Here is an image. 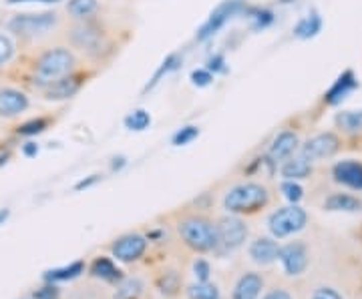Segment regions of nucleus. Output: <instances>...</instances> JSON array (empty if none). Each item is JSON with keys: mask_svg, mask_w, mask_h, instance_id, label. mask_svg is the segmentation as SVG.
I'll return each instance as SVG.
<instances>
[{"mask_svg": "<svg viewBox=\"0 0 362 299\" xmlns=\"http://www.w3.org/2000/svg\"><path fill=\"white\" fill-rule=\"evenodd\" d=\"M270 201V193L264 185L259 183H242L235 185L223 197V207L230 213H254L266 207Z\"/></svg>", "mask_w": 362, "mask_h": 299, "instance_id": "1", "label": "nucleus"}, {"mask_svg": "<svg viewBox=\"0 0 362 299\" xmlns=\"http://www.w3.org/2000/svg\"><path fill=\"white\" fill-rule=\"evenodd\" d=\"M181 239L194 251H214L218 249V227L204 217H187L177 225Z\"/></svg>", "mask_w": 362, "mask_h": 299, "instance_id": "2", "label": "nucleus"}, {"mask_svg": "<svg viewBox=\"0 0 362 299\" xmlns=\"http://www.w3.org/2000/svg\"><path fill=\"white\" fill-rule=\"evenodd\" d=\"M73 68H75V54L69 49L57 47V49H51L40 56L37 68H35V77L40 85L47 87L49 83L69 77Z\"/></svg>", "mask_w": 362, "mask_h": 299, "instance_id": "3", "label": "nucleus"}, {"mask_svg": "<svg viewBox=\"0 0 362 299\" xmlns=\"http://www.w3.org/2000/svg\"><path fill=\"white\" fill-rule=\"evenodd\" d=\"M59 25V16L54 13H26V14H14L8 20V30L14 32L21 39H42L49 32L54 30V26Z\"/></svg>", "mask_w": 362, "mask_h": 299, "instance_id": "4", "label": "nucleus"}, {"mask_svg": "<svg viewBox=\"0 0 362 299\" xmlns=\"http://www.w3.org/2000/svg\"><path fill=\"white\" fill-rule=\"evenodd\" d=\"M308 221L306 211L298 205H290V207L278 209L276 213H272L268 219V227L274 237L284 239L288 235L296 233L300 229H304V225Z\"/></svg>", "mask_w": 362, "mask_h": 299, "instance_id": "5", "label": "nucleus"}, {"mask_svg": "<svg viewBox=\"0 0 362 299\" xmlns=\"http://www.w3.org/2000/svg\"><path fill=\"white\" fill-rule=\"evenodd\" d=\"M242 11H246V4L242 2V0H226V2H221L220 6L211 13V16L207 18V23L202 28H199V32H197V40H207L211 39L214 35H218L220 32V28L230 18H233L235 14H240Z\"/></svg>", "mask_w": 362, "mask_h": 299, "instance_id": "6", "label": "nucleus"}, {"mask_svg": "<svg viewBox=\"0 0 362 299\" xmlns=\"http://www.w3.org/2000/svg\"><path fill=\"white\" fill-rule=\"evenodd\" d=\"M216 227H218V249L221 251H233L246 241V223L238 217H223Z\"/></svg>", "mask_w": 362, "mask_h": 299, "instance_id": "7", "label": "nucleus"}, {"mask_svg": "<svg viewBox=\"0 0 362 299\" xmlns=\"http://www.w3.org/2000/svg\"><path fill=\"white\" fill-rule=\"evenodd\" d=\"M71 40L73 44L87 54H101L105 49V35L97 26L89 23H81L71 30Z\"/></svg>", "mask_w": 362, "mask_h": 299, "instance_id": "8", "label": "nucleus"}, {"mask_svg": "<svg viewBox=\"0 0 362 299\" xmlns=\"http://www.w3.org/2000/svg\"><path fill=\"white\" fill-rule=\"evenodd\" d=\"M338 147H340V141H338V137L334 133H320V135L312 137V139H308L304 143L300 155L304 157L306 161L314 163V161L328 159V157L334 155L338 151Z\"/></svg>", "mask_w": 362, "mask_h": 299, "instance_id": "9", "label": "nucleus"}, {"mask_svg": "<svg viewBox=\"0 0 362 299\" xmlns=\"http://www.w3.org/2000/svg\"><path fill=\"white\" fill-rule=\"evenodd\" d=\"M147 249V239L141 235H123L113 243V257L123 263L137 261Z\"/></svg>", "mask_w": 362, "mask_h": 299, "instance_id": "10", "label": "nucleus"}, {"mask_svg": "<svg viewBox=\"0 0 362 299\" xmlns=\"http://www.w3.org/2000/svg\"><path fill=\"white\" fill-rule=\"evenodd\" d=\"M278 260L282 261L284 271L288 275L304 274L308 267V253L302 243H288L284 248H280Z\"/></svg>", "mask_w": 362, "mask_h": 299, "instance_id": "11", "label": "nucleus"}, {"mask_svg": "<svg viewBox=\"0 0 362 299\" xmlns=\"http://www.w3.org/2000/svg\"><path fill=\"white\" fill-rule=\"evenodd\" d=\"M28 97L16 89H0V117H18L28 109Z\"/></svg>", "mask_w": 362, "mask_h": 299, "instance_id": "12", "label": "nucleus"}, {"mask_svg": "<svg viewBox=\"0 0 362 299\" xmlns=\"http://www.w3.org/2000/svg\"><path fill=\"white\" fill-rule=\"evenodd\" d=\"M334 179L350 189L362 191V163L358 161H342L334 165Z\"/></svg>", "mask_w": 362, "mask_h": 299, "instance_id": "13", "label": "nucleus"}, {"mask_svg": "<svg viewBox=\"0 0 362 299\" xmlns=\"http://www.w3.org/2000/svg\"><path fill=\"white\" fill-rule=\"evenodd\" d=\"M298 149V135L292 130H282L270 145V159L272 161H286L294 155Z\"/></svg>", "mask_w": 362, "mask_h": 299, "instance_id": "14", "label": "nucleus"}, {"mask_svg": "<svg viewBox=\"0 0 362 299\" xmlns=\"http://www.w3.org/2000/svg\"><path fill=\"white\" fill-rule=\"evenodd\" d=\"M278 253H280V245L270 237H259L250 245V257L259 265H268L272 261H276Z\"/></svg>", "mask_w": 362, "mask_h": 299, "instance_id": "15", "label": "nucleus"}, {"mask_svg": "<svg viewBox=\"0 0 362 299\" xmlns=\"http://www.w3.org/2000/svg\"><path fill=\"white\" fill-rule=\"evenodd\" d=\"M262 287H264V279L258 274L242 275L233 287L232 299H258Z\"/></svg>", "mask_w": 362, "mask_h": 299, "instance_id": "16", "label": "nucleus"}, {"mask_svg": "<svg viewBox=\"0 0 362 299\" xmlns=\"http://www.w3.org/2000/svg\"><path fill=\"white\" fill-rule=\"evenodd\" d=\"M78 91V80L73 77H65L54 80V83H49L45 87V97L49 101H65V99H71L75 92Z\"/></svg>", "mask_w": 362, "mask_h": 299, "instance_id": "17", "label": "nucleus"}, {"mask_svg": "<svg viewBox=\"0 0 362 299\" xmlns=\"http://www.w3.org/2000/svg\"><path fill=\"white\" fill-rule=\"evenodd\" d=\"M354 89H356V78L352 75V71H346L338 77L337 83L332 85V89L326 92V103L338 104L342 99H346Z\"/></svg>", "mask_w": 362, "mask_h": 299, "instance_id": "18", "label": "nucleus"}, {"mask_svg": "<svg viewBox=\"0 0 362 299\" xmlns=\"http://www.w3.org/2000/svg\"><path fill=\"white\" fill-rule=\"evenodd\" d=\"M312 173V163L306 161L302 155L290 157L286 159V163L282 165V177H286L288 181H296V179H306Z\"/></svg>", "mask_w": 362, "mask_h": 299, "instance_id": "19", "label": "nucleus"}, {"mask_svg": "<svg viewBox=\"0 0 362 299\" xmlns=\"http://www.w3.org/2000/svg\"><path fill=\"white\" fill-rule=\"evenodd\" d=\"M320 28H322V18L318 16V13H312L298 23L294 35L298 39H312L320 32Z\"/></svg>", "mask_w": 362, "mask_h": 299, "instance_id": "20", "label": "nucleus"}, {"mask_svg": "<svg viewBox=\"0 0 362 299\" xmlns=\"http://www.w3.org/2000/svg\"><path fill=\"white\" fill-rule=\"evenodd\" d=\"M324 205L330 211H361L362 207V203L356 197L346 195V193H334V195L326 199Z\"/></svg>", "mask_w": 362, "mask_h": 299, "instance_id": "21", "label": "nucleus"}, {"mask_svg": "<svg viewBox=\"0 0 362 299\" xmlns=\"http://www.w3.org/2000/svg\"><path fill=\"white\" fill-rule=\"evenodd\" d=\"M99 2L97 0H69V14L77 20H87L97 13Z\"/></svg>", "mask_w": 362, "mask_h": 299, "instance_id": "22", "label": "nucleus"}, {"mask_svg": "<svg viewBox=\"0 0 362 299\" xmlns=\"http://www.w3.org/2000/svg\"><path fill=\"white\" fill-rule=\"evenodd\" d=\"M338 129L344 133H362V111H342L337 115Z\"/></svg>", "mask_w": 362, "mask_h": 299, "instance_id": "23", "label": "nucleus"}, {"mask_svg": "<svg viewBox=\"0 0 362 299\" xmlns=\"http://www.w3.org/2000/svg\"><path fill=\"white\" fill-rule=\"evenodd\" d=\"M83 271H85V265H83L81 261H75V263H71V265H66V267H59V269L47 271L45 279H47V281H66V279H75V277H78Z\"/></svg>", "mask_w": 362, "mask_h": 299, "instance_id": "24", "label": "nucleus"}, {"mask_svg": "<svg viewBox=\"0 0 362 299\" xmlns=\"http://www.w3.org/2000/svg\"><path fill=\"white\" fill-rule=\"evenodd\" d=\"M93 275L95 277H101L105 281H115L121 277V271L115 267V263L107 257H99V260L93 263Z\"/></svg>", "mask_w": 362, "mask_h": 299, "instance_id": "25", "label": "nucleus"}, {"mask_svg": "<svg viewBox=\"0 0 362 299\" xmlns=\"http://www.w3.org/2000/svg\"><path fill=\"white\" fill-rule=\"evenodd\" d=\"M187 295H189V299H221L220 289L211 286V283H207V281H199V283L189 287Z\"/></svg>", "mask_w": 362, "mask_h": 299, "instance_id": "26", "label": "nucleus"}, {"mask_svg": "<svg viewBox=\"0 0 362 299\" xmlns=\"http://www.w3.org/2000/svg\"><path fill=\"white\" fill-rule=\"evenodd\" d=\"M143 291V283L139 279H127L117 289L115 299H137Z\"/></svg>", "mask_w": 362, "mask_h": 299, "instance_id": "27", "label": "nucleus"}, {"mask_svg": "<svg viewBox=\"0 0 362 299\" xmlns=\"http://www.w3.org/2000/svg\"><path fill=\"white\" fill-rule=\"evenodd\" d=\"M149 125H151V117H149V113H145L143 109L133 111L129 117L125 118V127L131 130H145Z\"/></svg>", "mask_w": 362, "mask_h": 299, "instance_id": "28", "label": "nucleus"}, {"mask_svg": "<svg viewBox=\"0 0 362 299\" xmlns=\"http://www.w3.org/2000/svg\"><path fill=\"white\" fill-rule=\"evenodd\" d=\"M177 63H180V59H177L175 54H171V56H168V59H165V63L159 66V71H157L156 75H153V78H151V83L147 85V91H149V89H153L157 83L161 80V77H163V75H168L169 71H173V68L177 66Z\"/></svg>", "mask_w": 362, "mask_h": 299, "instance_id": "29", "label": "nucleus"}, {"mask_svg": "<svg viewBox=\"0 0 362 299\" xmlns=\"http://www.w3.org/2000/svg\"><path fill=\"white\" fill-rule=\"evenodd\" d=\"M14 56V42L6 35H0V66L6 65Z\"/></svg>", "mask_w": 362, "mask_h": 299, "instance_id": "30", "label": "nucleus"}, {"mask_svg": "<svg viewBox=\"0 0 362 299\" xmlns=\"http://www.w3.org/2000/svg\"><path fill=\"white\" fill-rule=\"evenodd\" d=\"M197 133H199V130L195 129V127H183V129L177 130V133L173 135V145L183 147V145L192 143L195 137H197Z\"/></svg>", "mask_w": 362, "mask_h": 299, "instance_id": "31", "label": "nucleus"}, {"mask_svg": "<svg viewBox=\"0 0 362 299\" xmlns=\"http://www.w3.org/2000/svg\"><path fill=\"white\" fill-rule=\"evenodd\" d=\"M282 193H284L286 199L292 201V203H298V201L302 199V195H304V193H302V187L294 181L282 183Z\"/></svg>", "mask_w": 362, "mask_h": 299, "instance_id": "32", "label": "nucleus"}, {"mask_svg": "<svg viewBox=\"0 0 362 299\" xmlns=\"http://www.w3.org/2000/svg\"><path fill=\"white\" fill-rule=\"evenodd\" d=\"M47 129V118H35V121H28L25 123L18 133L21 135H37V133H42V130Z\"/></svg>", "mask_w": 362, "mask_h": 299, "instance_id": "33", "label": "nucleus"}, {"mask_svg": "<svg viewBox=\"0 0 362 299\" xmlns=\"http://www.w3.org/2000/svg\"><path fill=\"white\" fill-rule=\"evenodd\" d=\"M192 80H194V85H197V87H207L214 80V77H211V73L207 68H199V71L192 73Z\"/></svg>", "mask_w": 362, "mask_h": 299, "instance_id": "34", "label": "nucleus"}, {"mask_svg": "<svg viewBox=\"0 0 362 299\" xmlns=\"http://www.w3.org/2000/svg\"><path fill=\"white\" fill-rule=\"evenodd\" d=\"M252 18H254V28H266L272 23V13H268V11H256V13L252 14Z\"/></svg>", "mask_w": 362, "mask_h": 299, "instance_id": "35", "label": "nucleus"}, {"mask_svg": "<svg viewBox=\"0 0 362 299\" xmlns=\"http://www.w3.org/2000/svg\"><path fill=\"white\" fill-rule=\"evenodd\" d=\"M312 299H342V295L338 293L337 289H332V287H320V289L314 291Z\"/></svg>", "mask_w": 362, "mask_h": 299, "instance_id": "36", "label": "nucleus"}, {"mask_svg": "<svg viewBox=\"0 0 362 299\" xmlns=\"http://www.w3.org/2000/svg\"><path fill=\"white\" fill-rule=\"evenodd\" d=\"M194 271H195V277H197L199 281H207V279H209V263L204 260L195 261Z\"/></svg>", "mask_w": 362, "mask_h": 299, "instance_id": "37", "label": "nucleus"}, {"mask_svg": "<svg viewBox=\"0 0 362 299\" xmlns=\"http://www.w3.org/2000/svg\"><path fill=\"white\" fill-rule=\"evenodd\" d=\"M35 299H59V289L54 286H47L35 293Z\"/></svg>", "mask_w": 362, "mask_h": 299, "instance_id": "38", "label": "nucleus"}, {"mask_svg": "<svg viewBox=\"0 0 362 299\" xmlns=\"http://www.w3.org/2000/svg\"><path fill=\"white\" fill-rule=\"evenodd\" d=\"M207 71L211 73H220V71H223V56H220V54H216V56H211L209 59V63H207Z\"/></svg>", "mask_w": 362, "mask_h": 299, "instance_id": "39", "label": "nucleus"}, {"mask_svg": "<svg viewBox=\"0 0 362 299\" xmlns=\"http://www.w3.org/2000/svg\"><path fill=\"white\" fill-rule=\"evenodd\" d=\"M264 299H292V298H290V293L284 291V289H274V291H270V293H268Z\"/></svg>", "mask_w": 362, "mask_h": 299, "instance_id": "40", "label": "nucleus"}, {"mask_svg": "<svg viewBox=\"0 0 362 299\" xmlns=\"http://www.w3.org/2000/svg\"><path fill=\"white\" fill-rule=\"evenodd\" d=\"M37 151H39V147H37L35 143H26L25 145V155H28V157L37 155Z\"/></svg>", "mask_w": 362, "mask_h": 299, "instance_id": "41", "label": "nucleus"}, {"mask_svg": "<svg viewBox=\"0 0 362 299\" xmlns=\"http://www.w3.org/2000/svg\"><path fill=\"white\" fill-rule=\"evenodd\" d=\"M11 4H14V2H59V0H8Z\"/></svg>", "mask_w": 362, "mask_h": 299, "instance_id": "42", "label": "nucleus"}, {"mask_svg": "<svg viewBox=\"0 0 362 299\" xmlns=\"http://www.w3.org/2000/svg\"><path fill=\"white\" fill-rule=\"evenodd\" d=\"M6 219H8V211H6V209H2V211H0V225L6 221Z\"/></svg>", "mask_w": 362, "mask_h": 299, "instance_id": "43", "label": "nucleus"}]
</instances>
